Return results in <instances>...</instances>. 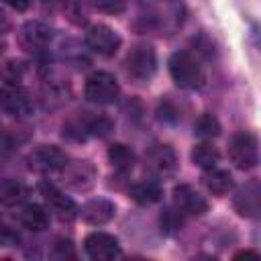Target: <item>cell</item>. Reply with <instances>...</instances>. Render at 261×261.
I'll use <instances>...</instances> for the list:
<instances>
[{
    "label": "cell",
    "mask_w": 261,
    "mask_h": 261,
    "mask_svg": "<svg viewBox=\"0 0 261 261\" xmlns=\"http://www.w3.org/2000/svg\"><path fill=\"white\" fill-rule=\"evenodd\" d=\"M169 73L173 82L184 90H198L206 82L202 63L188 51H177L169 57Z\"/></svg>",
    "instance_id": "obj_1"
},
{
    "label": "cell",
    "mask_w": 261,
    "mask_h": 261,
    "mask_svg": "<svg viewBox=\"0 0 261 261\" xmlns=\"http://www.w3.org/2000/svg\"><path fill=\"white\" fill-rule=\"evenodd\" d=\"M228 157L239 169H253L259 163V141L253 133H239L230 139Z\"/></svg>",
    "instance_id": "obj_2"
},
{
    "label": "cell",
    "mask_w": 261,
    "mask_h": 261,
    "mask_svg": "<svg viewBox=\"0 0 261 261\" xmlns=\"http://www.w3.org/2000/svg\"><path fill=\"white\" fill-rule=\"evenodd\" d=\"M86 98L94 104H112L118 98V82L108 71H94L86 80Z\"/></svg>",
    "instance_id": "obj_3"
},
{
    "label": "cell",
    "mask_w": 261,
    "mask_h": 261,
    "mask_svg": "<svg viewBox=\"0 0 261 261\" xmlns=\"http://www.w3.org/2000/svg\"><path fill=\"white\" fill-rule=\"evenodd\" d=\"M126 71L128 75H133L139 82H147L153 77L155 69H157V55L153 51V47L149 45H137L128 51L126 59H124Z\"/></svg>",
    "instance_id": "obj_4"
},
{
    "label": "cell",
    "mask_w": 261,
    "mask_h": 261,
    "mask_svg": "<svg viewBox=\"0 0 261 261\" xmlns=\"http://www.w3.org/2000/svg\"><path fill=\"white\" fill-rule=\"evenodd\" d=\"M120 43H122L120 35L114 29H110L108 24H92L86 33V45L92 51H96L98 55H106V57L114 55L118 51Z\"/></svg>",
    "instance_id": "obj_5"
},
{
    "label": "cell",
    "mask_w": 261,
    "mask_h": 261,
    "mask_svg": "<svg viewBox=\"0 0 261 261\" xmlns=\"http://www.w3.org/2000/svg\"><path fill=\"white\" fill-rule=\"evenodd\" d=\"M84 249H86V255L96 261H110L120 255L118 239L108 232H102V230L90 232L84 241Z\"/></svg>",
    "instance_id": "obj_6"
},
{
    "label": "cell",
    "mask_w": 261,
    "mask_h": 261,
    "mask_svg": "<svg viewBox=\"0 0 261 261\" xmlns=\"http://www.w3.org/2000/svg\"><path fill=\"white\" fill-rule=\"evenodd\" d=\"M29 165L35 171H61L67 167V155L55 145H41L29 155Z\"/></svg>",
    "instance_id": "obj_7"
},
{
    "label": "cell",
    "mask_w": 261,
    "mask_h": 261,
    "mask_svg": "<svg viewBox=\"0 0 261 261\" xmlns=\"http://www.w3.org/2000/svg\"><path fill=\"white\" fill-rule=\"evenodd\" d=\"M173 204L186 216H202L208 210L206 198L188 184H181L173 190Z\"/></svg>",
    "instance_id": "obj_8"
},
{
    "label": "cell",
    "mask_w": 261,
    "mask_h": 261,
    "mask_svg": "<svg viewBox=\"0 0 261 261\" xmlns=\"http://www.w3.org/2000/svg\"><path fill=\"white\" fill-rule=\"evenodd\" d=\"M234 210L241 214V216H247V218H257L259 216V210H261V186L257 179H251L247 181L237 194H234Z\"/></svg>",
    "instance_id": "obj_9"
},
{
    "label": "cell",
    "mask_w": 261,
    "mask_h": 261,
    "mask_svg": "<svg viewBox=\"0 0 261 261\" xmlns=\"http://www.w3.org/2000/svg\"><path fill=\"white\" fill-rule=\"evenodd\" d=\"M0 108L6 110L8 114L16 116V118H24V116L31 114L33 102H31L29 94L22 88L12 86V88H6V90H0Z\"/></svg>",
    "instance_id": "obj_10"
},
{
    "label": "cell",
    "mask_w": 261,
    "mask_h": 261,
    "mask_svg": "<svg viewBox=\"0 0 261 261\" xmlns=\"http://www.w3.org/2000/svg\"><path fill=\"white\" fill-rule=\"evenodd\" d=\"M53 33L45 22L31 20L20 29V45L29 51H41L49 45Z\"/></svg>",
    "instance_id": "obj_11"
},
{
    "label": "cell",
    "mask_w": 261,
    "mask_h": 261,
    "mask_svg": "<svg viewBox=\"0 0 261 261\" xmlns=\"http://www.w3.org/2000/svg\"><path fill=\"white\" fill-rule=\"evenodd\" d=\"M41 190H43V196H45V202H47L49 210L55 212L61 220H71V218L77 214V206L73 204V200L67 198L65 194H61L55 186L43 184Z\"/></svg>",
    "instance_id": "obj_12"
},
{
    "label": "cell",
    "mask_w": 261,
    "mask_h": 261,
    "mask_svg": "<svg viewBox=\"0 0 261 261\" xmlns=\"http://www.w3.org/2000/svg\"><path fill=\"white\" fill-rule=\"evenodd\" d=\"M114 204L106 198H94V200H88L77 212L82 214V218L94 226H100V224H106L108 220H112L114 216Z\"/></svg>",
    "instance_id": "obj_13"
},
{
    "label": "cell",
    "mask_w": 261,
    "mask_h": 261,
    "mask_svg": "<svg viewBox=\"0 0 261 261\" xmlns=\"http://www.w3.org/2000/svg\"><path fill=\"white\" fill-rule=\"evenodd\" d=\"M18 222L29 230H45L49 226V212L41 204H27L18 212Z\"/></svg>",
    "instance_id": "obj_14"
},
{
    "label": "cell",
    "mask_w": 261,
    "mask_h": 261,
    "mask_svg": "<svg viewBox=\"0 0 261 261\" xmlns=\"http://www.w3.org/2000/svg\"><path fill=\"white\" fill-rule=\"evenodd\" d=\"M177 165L175 153L167 145H157L149 151V167L155 169L157 173H171Z\"/></svg>",
    "instance_id": "obj_15"
},
{
    "label": "cell",
    "mask_w": 261,
    "mask_h": 261,
    "mask_svg": "<svg viewBox=\"0 0 261 261\" xmlns=\"http://www.w3.org/2000/svg\"><path fill=\"white\" fill-rule=\"evenodd\" d=\"M128 196H130L137 204L147 206V204H155V202H159L161 196H163V190H161V186H159L157 181H153V179H145V181H139V184L130 186Z\"/></svg>",
    "instance_id": "obj_16"
},
{
    "label": "cell",
    "mask_w": 261,
    "mask_h": 261,
    "mask_svg": "<svg viewBox=\"0 0 261 261\" xmlns=\"http://www.w3.org/2000/svg\"><path fill=\"white\" fill-rule=\"evenodd\" d=\"M204 186L208 188V192H212L214 196H224L232 190L234 181H232V175L224 169H206L204 173Z\"/></svg>",
    "instance_id": "obj_17"
},
{
    "label": "cell",
    "mask_w": 261,
    "mask_h": 261,
    "mask_svg": "<svg viewBox=\"0 0 261 261\" xmlns=\"http://www.w3.org/2000/svg\"><path fill=\"white\" fill-rule=\"evenodd\" d=\"M27 198V186L20 179H0V206H16Z\"/></svg>",
    "instance_id": "obj_18"
},
{
    "label": "cell",
    "mask_w": 261,
    "mask_h": 261,
    "mask_svg": "<svg viewBox=\"0 0 261 261\" xmlns=\"http://www.w3.org/2000/svg\"><path fill=\"white\" fill-rule=\"evenodd\" d=\"M108 159L114 165V169H118V171H130L133 165H135V161H137L133 149L126 147V145H122V143H114L108 149Z\"/></svg>",
    "instance_id": "obj_19"
},
{
    "label": "cell",
    "mask_w": 261,
    "mask_h": 261,
    "mask_svg": "<svg viewBox=\"0 0 261 261\" xmlns=\"http://www.w3.org/2000/svg\"><path fill=\"white\" fill-rule=\"evenodd\" d=\"M218 157H220V155H218V149L212 147L210 143H200V145H196L194 151H192V161H194L198 167H202V169H212V167H216Z\"/></svg>",
    "instance_id": "obj_20"
},
{
    "label": "cell",
    "mask_w": 261,
    "mask_h": 261,
    "mask_svg": "<svg viewBox=\"0 0 261 261\" xmlns=\"http://www.w3.org/2000/svg\"><path fill=\"white\" fill-rule=\"evenodd\" d=\"M194 135L200 139H214L220 135V122L212 114H200L194 122Z\"/></svg>",
    "instance_id": "obj_21"
},
{
    "label": "cell",
    "mask_w": 261,
    "mask_h": 261,
    "mask_svg": "<svg viewBox=\"0 0 261 261\" xmlns=\"http://www.w3.org/2000/svg\"><path fill=\"white\" fill-rule=\"evenodd\" d=\"M84 128H86L88 135L102 139V137H108V135H110V130H112V120H110L108 116H94V118H90V120L84 124Z\"/></svg>",
    "instance_id": "obj_22"
},
{
    "label": "cell",
    "mask_w": 261,
    "mask_h": 261,
    "mask_svg": "<svg viewBox=\"0 0 261 261\" xmlns=\"http://www.w3.org/2000/svg\"><path fill=\"white\" fill-rule=\"evenodd\" d=\"M88 4L90 0H65V12L71 22L82 24L88 18Z\"/></svg>",
    "instance_id": "obj_23"
},
{
    "label": "cell",
    "mask_w": 261,
    "mask_h": 261,
    "mask_svg": "<svg viewBox=\"0 0 261 261\" xmlns=\"http://www.w3.org/2000/svg\"><path fill=\"white\" fill-rule=\"evenodd\" d=\"M22 71H24V65H22L20 61L10 59V61H6V63L0 67V77H2L6 84L16 86V84L20 82V77H22Z\"/></svg>",
    "instance_id": "obj_24"
},
{
    "label": "cell",
    "mask_w": 261,
    "mask_h": 261,
    "mask_svg": "<svg viewBox=\"0 0 261 261\" xmlns=\"http://www.w3.org/2000/svg\"><path fill=\"white\" fill-rule=\"evenodd\" d=\"M51 255H53L55 259H73V257H75V251H73L71 241H69V239H59V241H55Z\"/></svg>",
    "instance_id": "obj_25"
},
{
    "label": "cell",
    "mask_w": 261,
    "mask_h": 261,
    "mask_svg": "<svg viewBox=\"0 0 261 261\" xmlns=\"http://www.w3.org/2000/svg\"><path fill=\"white\" fill-rule=\"evenodd\" d=\"M161 226L165 228V230H177L179 226H181V212L175 208V210H171V208H167L165 212H163V216H161Z\"/></svg>",
    "instance_id": "obj_26"
},
{
    "label": "cell",
    "mask_w": 261,
    "mask_h": 261,
    "mask_svg": "<svg viewBox=\"0 0 261 261\" xmlns=\"http://www.w3.org/2000/svg\"><path fill=\"white\" fill-rule=\"evenodd\" d=\"M94 6L102 12H110V14H118L128 6V0H94Z\"/></svg>",
    "instance_id": "obj_27"
},
{
    "label": "cell",
    "mask_w": 261,
    "mask_h": 261,
    "mask_svg": "<svg viewBox=\"0 0 261 261\" xmlns=\"http://www.w3.org/2000/svg\"><path fill=\"white\" fill-rule=\"evenodd\" d=\"M18 232L12 228V226H8L6 222H2L0 220V245H4V247H12V245H16L18 243Z\"/></svg>",
    "instance_id": "obj_28"
},
{
    "label": "cell",
    "mask_w": 261,
    "mask_h": 261,
    "mask_svg": "<svg viewBox=\"0 0 261 261\" xmlns=\"http://www.w3.org/2000/svg\"><path fill=\"white\" fill-rule=\"evenodd\" d=\"M4 4H8L10 8H14V10H27L31 4H33V0H4Z\"/></svg>",
    "instance_id": "obj_29"
},
{
    "label": "cell",
    "mask_w": 261,
    "mask_h": 261,
    "mask_svg": "<svg viewBox=\"0 0 261 261\" xmlns=\"http://www.w3.org/2000/svg\"><path fill=\"white\" fill-rule=\"evenodd\" d=\"M6 29H8V16H6V12L0 8V33L6 31Z\"/></svg>",
    "instance_id": "obj_30"
},
{
    "label": "cell",
    "mask_w": 261,
    "mask_h": 261,
    "mask_svg": "<svg viewBox=\"0 0 261 261\" xmlns=\"http://www.w3.org/2000/svg\"><path fill=\"white\" fill-rule=\"evenodd\" d=\"M2 49H4V43H2V41H0V53H2Z\"/></svg>",
    "instance_id": "obj_31"
}]
</instances>
